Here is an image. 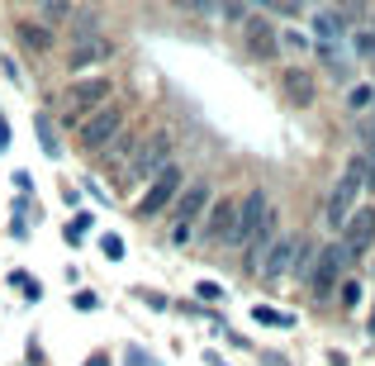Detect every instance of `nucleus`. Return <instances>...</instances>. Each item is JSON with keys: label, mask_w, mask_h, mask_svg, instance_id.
<instances>
[{"label": "nucleus", "mask_w": 375, "mask_h": 366, "mask_svg": "<svg viewBox=\"0 0 375 366\" xmlns=\"http://www.w3.org/2000/svg\"><path fill=\"white\" fill-rule=\"evenodd\" d=\"M171 148H176L171 129H152L147 138H138L134 157H129V167H124L119 176H124V181H152L161 167H171Z\"/></svg>", "instance_id": "1"}, {"label": "nucleus", "mask_w": 375, "mask_h": 366, "mask_svg": "<svg viewBox=\"0 0 375 366\" xmlns=\"http://www.w3.org/2000/svg\"><path fill=\"white\" fill-rule=\"evenodd\" d=\"M119 133H124V109H119V105H100V109H90L77 124V138H81L86 153H105Z\"/></svg>", "instance_id": "2"}, {"label": "nucleus", "mask_w": 375, "mask_h": 366, "mask_svg": "<svg viewBox=\"0 0 375 366\" xmlns=\"http://www.w3.org/2000/svg\"><path fill=\"white\" fill-rule=\"evenodd\" d=\"M109 77H81V81H72L67 86V96H62V119L72 124V119H86L90 109H100V105H109Z\"/></svg>", "instance_id": "3"}, {"label": "nucleus", "mask_w": 375, "mask_h": 366, "mask_svg": "<svg viewBox=\"0 0 375 366\" xmlns=\"http://www.w3.org/2000/svg\"><path fill=\"white\" fill-rule=\"evenodd\" d=\"M205 209H209V185L195 181L186 195L176 200V229H171V243H176V247H186L190 238H195V229H200V214H205Z\"/></svg>", "instance_id": "4"}, {"label": "nucleus", "mask_w": 375, "mask_h": 366, "mask_svg": "<svg viewBox=\"0 0 375 366\" xmlns=\"http://www.w3.org/2000/svg\"><path fill=\"white\" fill-rule=\"evenodd\" d=\"M271 219H276V214H271L266 190H252V195H247V200L238 205V234H233V247H247V243L262 234Z\"/></svg>", "instance_id": "5"}, {"label": "nucleus", "mask_w": 375, "mask_h": 366, "mask_svg": "<svg viewBox=\"0 0 375 366\" xmlns=\"http://www.w3.org/2000/svg\"><path fill=\"white\" fill-rule=\"evenodd\" d=\"M176 190H181V167H161L157 176L147 181V195L138 200V219H152V214H161V209L176 200Z\"/></svg>", "instance_id": "6"}, {"label": "nucleus", "mask_w": 375, "mask_h": 366, "mask_svg": "<svg viewBox=\"0 0 375 366\" xmlns=\"http://www.w3.org/2000/svg\"><path fill=\"white\" fill-rule=\"evenodd\" d=\"M347 261H351V252L342 247V243L323 247L319 261H314V271H309V290H314V295H333V286H337V276H342Z\"/></svg>", "instance_id": "7"}, {"label": "nucleus", "mask_w": 375, "mask_h": 366, "mask_svg": "<svg viewBox=\"0 0 375 366\" xmlns=\"http://www.w3.org/2000/svg\"><path fill=\"white\" fill-rule=\"evenodd\" d=\"M238 205L242 200H214L209 205V219H205V238H214V243H223V247H233V234H238Z\"/></svg>", "instance_id": "8"}, {"label": "nucleus", "mask_w": 375, "mask_h": 366, "mask_svg": "<svg viewBox=\"0 0 375 366\" xmlns=\"http://www.w3.org/2000/svg\"><path fill=\"white\" fill-rule=\"evenodd\" d=\"M371 238H375V209H361V214H351L347 224H342V247H347L351 257H361L371 247Z\"/></svg>", "instance_id": "9"}, {"label": "nucleus", "mask_w": 375, "mask_h": 366, "mask_svg": "<svg viewBox=\"0 0 375 366\" xmlns=\"http://www.w3.org/2000/svg\"><path fill=\"white\" fill-rule=\"evenodd\" d=\"M295 238H276V243H271L266 247V257L257 261V271H262V276H271V281H276V276H285V271H290V266H295Z\"/></svg>", "instance_id": "10"}, {"label": "nucleus", "mask_w": 375, "mask_h": 366, "mask_svg": "<svg viewBox=\"0 0 375 366\" xmlns=\"http://www.w3.org/2000/svg\"><path fill=\"white\" fill-rule=\"evenodd\" d=\"M247 48L262 52V57H276L280 52V33H271L262 20H247Z\"/></svg>", "instance_id": "11"}, {"label": "nucleus", "mask_w": 375, "mask_h": 366, "mask_svg": "<svg viewBox=\"0 0 375 366\" xmlns=\"http://www.w3.org/2000/svg\"><path fill=\"white\" fill-rule=\"evenodd\" d=\"M134 148H138V138H134V133H119V138H114V143H109L100 157H109V162H114V167L124 171V167H129V157H134Z\"/></svg>", "instance_id": "12"}, {"label": "nucleus", "mask_w": 375, "mask_h": 366, "mask_svg": "<svg viewBox=\"0 0 375 366\" xmlns=\"http://www.w3.org/2000/svg\"><path fill=\"white\" fill-rule=\"evenodd\" d=\"M19 38H24L33 52H48V48H53V29H48V24H29V20H24V24H19Z\"/></svg>", "instance_id": "13"}, {"label": "nucleus", "mask_w": 375, "mask_h": 366, "mask_svg": "<svg viewBox=\"0 0 375 366\" xmlns=\"http://www.w3.org/2000/svg\"><path fill=\"white\" fill-rule=\"evenodd\" d=\"M314 33H319V43H323V48H333V43L342 38V20H337V15L328 10V15H319V20H314Z\"/></svg>", "instance_id": "14"}, {"label": "nucleus", "mask_w": 375, "mask_h": 366, "mask_svg": "<svg viewBox=\"0 0 375 366\" xmlns=\"http://www.w3.org/2000/svg\"><path fill=\"white\" fill-rule=\"evenodd\" d=\"M38 10H43V20H48V24L72 20V0H38Z\"/></svg>", "instance_id": "15"}, {"label": "nucleus", "mask_w": 375, "mask_h": 366, "mask_svg": "<svg viewBox=\"0 0 375 366\" xmlns=\"http://www.w3.org/2000/svg\"><path fill=\"white\" fill-rule=\"evenodd\" d=\"M33 129H38V138H43V153L48 157H57L62 148H57V133H53V124L43 119V114H33Z\"/></svg>", "instance_id": "16"}, {"label": "nucleus", "mask_w": 375, "mask_h": 366, "mask_svg": "<svg viewBox=\"0 0 375 366\" xmlns=\"http://www.w3.org/2000/svg\"><path fill=\"white\" fill-rule=\"evenodd\" d=\"M262 10H276V15H299L304 10V0H257Z\"/></svg>", "instance_id": "17"}, {"label": "nucleus", "mask_w": 375, "mask_h": 366, "mask_svg": "<svg viewBox=\"0 0 375 366\" xmlns=\"http://www.w3.org/2000/svg\"><path fill=\"white\" fill-rule=\"evenodd\" d=\"M252 319H257V323H276V328H290V319H285V314H276V310H262V305L252 310Z\"/></svg>", "instance_id": "18"}, {"label": "nucleus", "mask_w": 375, "mask_h": 366, "mask_svg": "<svg viewBox=\"0 0 375 366\" xmlns=\"http://www.w3.org/2000/svg\"><path fill=\"white\" fill-rule=\"evenodd\" d=\"M100 247H105V257H114V261L124 257V238H119V234H105V238H100Z\"/></svg>", "instance_id": "19"}, {"label": "nucleus", "mask_w": 375, "mask_h": 366, "mask_svg": "<svg viewBox=\"0 0 375 366\" xmlns=\"http://www.w3.org/2000/svg\"><path fill=\"white\" fill-rule=\"evenodd\" d=\"M356 52H361V57H371V62H375V29H366V33H356Z\"/></svg>", "instance_id": "20"}, {"label": "nucleus", "mask_w": 375, "mask_h": 366, "mask_svg": "<svg viewBox=\"0 0 375 366\" xmlns=\"http://www.w3.org/2000/svg\"><path fill=\"white\" fill-rule=\"evenodd\" d=\"M371 100H375V91H371V86H356V91H351V109H366Z\"/></svg>", "instance_id": "21"}, {"label": "nucleus", "mask_w": 375, "mask_h": 366, "mask_svg": "<svg viewBox=\"0 0 375 366\" xmlns=\"http://www.w3.org/2000/svg\"><path fill=\"white\" fill-rule=\"evenodd\" d=\"M195 295H200V300H223V286H214V281H200V286H195Z\"/></svg>", "instance_id": "22"}, {"label": "nucleus", "mask_w": 375, "mask_h": 366, "mask_svg": "<svg viewBox=\"0 0 375 366\" xmlns=\"http://www.w3.org/2000/svg\"><path fill=\"white\" fill-rule=\"evenodd\" d=\"M290 96H299V100H309V81L299 77V72H290Z\"/></svg>", "instance_id": "23"}, {"label": "nucleus", "mask_w": 375, "mask_h": 366, "mask_svg": "<svg viewBox=\"0 0 375 366\" xmlns=\"http://www.w3.org/2000/svg\"><path fill=\"white\" fill-rule=\"evenodd\" d=\"M342 305H361V286H356V281H347V286H342Z\"/></svg>", "instance_id": "24"}, {"label": "nucleus", "mask_w": 375, "mask_h": 366, "mask_svg": "<svg viewBox=\"0 0 375 366\" xmlns=\"http://www.w3.org/2000/svg\"><path fill=\"white\" fill-rule=\"evenodd\" d=\"M361 148H366V157H375V124H361Z\"/></svg>", "instance_id": "25"}, {"label": "nucleus", "mask_w": 375, "mask_h": 366, "mask_svg": "<svg viewBox=\"0 0 375 366\" xmlns=\"http://www.w3.org/2000/svg\"><path fill=\"white\" fill-rule=\"evenodd\" d=\"M86 229H90V214H77V224H72V229H67V238H72V243H77V238L86 234Z\"/></svg>", "instance_id": "26"}, {"label": "nucleus", "mask_w": 375, "mask_h": 366, "mask_svg": "<svg viewBox=\"0 0 375 366\" xmlns=\"http://www.w3.org/2000/svg\"><path fill=\"white\" fill-rule=\"evenodd\" d=\"M77 310H86V314H90V310H100V300H95L90 290H81V295H77Z\"/></svg>", "instance_id": "27"}, {"label": "nucleus", "mask_w": 375, "mask_h": 366, "mask_svg": "<svg viewBox=\"0 0 375 366\" xmlns=\"http://www.w3.org/2000/svg\"><path fill=\"white\" fill-rule=\"evenodd\" d=\"M176 5H181V10H195V15H205V10H209V0H176Z\"/></svg>", "instance_id": "28"}, {"label": "nucleus", "mask_w": 375, "mask_h": 366, "mask_svg": "<svg viewBox=\"0 0 375 366\" xmlns=\"http://www.w3.org/2000/svg\"><path fill=\"white\" fill-rule=\"evenodd\" d=\"M124 366H152V362H147V357H143L138 347H129V362H124Z\"/></svg>", "instance_id": "29"}, {"label": "nucleus", "mask_w": 375, "mask_h": 366, "mask_svg": "<svg viewBox=\"0 0 375 366\" xmlns=\"http://www.w3.org/2000/svg\"><path fill=\"white\" fill-rule=\"evenodd\" d=\"M5 143H10V129H5V119H0V148H5Z\"/></svg>", "instance_id": "30"}, {"label": "nucleus", "mask_w": 375, "mask_h": 366, "mask_svg": "<svg viewBox=\"0 0 375 366\" xmlns=\"http://www.w3.org/2000/svg\"><path fill=\"white\" fill-rule=\"evenodd\" d=\"M86 366H109V357H90V362H86Z\"/></svg>", "instance_id": "31"}, {"label": "nucleus", "mask_w": 375, "mask_h": 366, "mask_svg": "<svg viewBox=\"0 0 375 366\" xmlns=\"http://www.w3.org/2000/svg\"><path fill=\"white\" fill-rule=\"evenodd\" d=\"M371 333H375V310H371Z\"/></svg>", "instance_id": "32"}, {"label": "nucleus", "mask_w": 375, "mask_h": 366, "mask_svg": "<svg viewBox=\"0 0 375 366\" xmlns=\"http://www.w3.org/2000/svg\"><path fill=\"white\" fill-rule=\"evenodd\" d=\"M214 366H223V362H218V357H214Z\"/></svg>", "instance_id": "33"}, {"label": "nucleus", "mask_w": 375, "mask_h": 366, "mask_svg": "<svg viewBox=\"0 0 375 366\" xmlns=\"http://www.w3.org/2000/svg\"><path fill=\"white\" fill-rule=\"evenodd\" d=\"M371 105H375V100H371Z\"/></svg>", "instance_id": "34"}]
</instances>
